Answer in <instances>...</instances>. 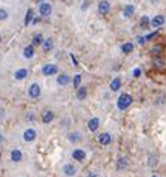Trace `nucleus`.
<instances>
[{
	"label": "nucleus",
	"mask_w": 166,
	"mask_h": 177,
	"mask_svg": "<svg viewBox=\"0 0 166 177\" xmlns=\"http://www.w3.org/2000/svg\"><path fill=\"white\" fill-rule=\"evenodd\" d=\"M132 102H133V98H132L130 95H127V93H123V95H120V98L117 99V107H118V110L124 111V110H127V108L132 105Z\"/></svg>",
	"instance_id": "1"
},
{
	"label": "nucleus",
	"mask_w": 166,
	"mask_h": 177,
	"mask_svg": "<svg viewBox=\"0 0 166 177\" xmlns=\"http://www.w3.org/2000/svg\"><path fill=\"white\" fill-rule=\"evenodd\" d=\"M29 96H30L32 99H36V98L41 96V87H39V84L33 83V84L29 86Z\"/></svg>",
	"instance_id": "2"
},
{
	"label": "nucleus",
	"mask_w": 166,
	"mask_h": 177,
	"mask_svg": "<svg viewBox=\"0 0 166 177\" xmlns=\"http://www.w3.org/2000/svg\"><path fill=\"white\" fill-rule=\"evenodd\" d=\"M36 137H38V134L35 129H32V128H29V129H26L24 134H23V138H24V141H27V143H32V141H35L36 140Z\"/></svg>",
	"instance_id": "3"
},
{
	"label": "nucleus",
	"mask_w": 166,
	"mask_h": 177,
	"mask_svg": "<svg viewBox=\"0 0 166 177\" xmlns=\"http://www.w3.org/2000/svg\"><path fill=\"white\" fill-rule=\"evenodd\" d=\"M85 150H83V149H75L74 152H72V158L77 161V162H84L85 161Z\"/></svg>",
	"instance_id": "4"
},
{
	"label": "nucleus",
	"mask_w": 166,
	"mask_h": 177,
	"mask_svg": "<svg viewBox=\"0 0 166 177\" xmlns=\"http://www.w3.org/2000/svg\"><path fill=\"white\" fill-rule=\"evenodd\" d=\"M77 167L75 165H72V164H66L64 167H63V174L67 177H74L75 174H77Z\"/></svg>",
	"instance_id": "5"
},
{
	"label": "nucleus",
	"mask_w": 166,
	"mask_h": 177,
	"mask_svg": "<svg viewBox=\"0 0 166 177\" xmlns=\"http://www.w3.org/2000/svg\"><path fill=\"white\" fill-rule=\"evenodd\" d=\"M54 113L51 111V110H45L43 113H42V123H45V125H49L52 120H54Z\"/></svg>",
	"instance_id": "6"
},
{
	"label": "nucleus",
	"mask_w": 166,
	"mask_h": 177,
	"mask_svg": "<svg viewBox=\"0 0 166 177\" xmlns=\"http://www.w3.org/2000/svg\"><path fill=\"white\" fill-rule=\"evenodd\" d=\"M67 140H69V143H72V144H78V143L83 141V134L81 132H70V134H67Z\"/></svg>",
	"instance_id": "7"
},
{
	"label": "nucleus",
	"mask_w": 166,
	"mask_h": 177,
	"mask_svg": "<svg viewBox=\"0 0 166 177\" xmlns=\"http://www.w3.org/2000/svg\"><path fill=\"white\" fill-rule=\"evenodd\" d=\"M109 9H111V6H109V3H108L106 0H102V2L99 3V6H97V11H99L100 15H106V14L109 12Z\"/></svg>",
	"instance_id": "8"
},
{
	"label": "nucleus",
	"mask_w": 166,
	"mask_h": 177,
	"mask_svg": "<svg viewBox=\"0 0 166 177\" xmlns=\"http://www.w3.org/2000/svg\"><path fill=\"white\" fill-rule=\"evenodd\" d=\"M57 72V66L55 65H45L43 68H42V74L43 75H46V77H49V75H54Z\"/></svg>",
	"instance_id": "9"
},
{
	"label": "nucleus",
	"mask_w": 166,
	"mask_h": 177,
	"mask_svg": "<svg viewBox=\"0 0 166 177\" xmlns=\"http://www.w3.org/2000/svg\"><path fill=\"white\" fill-rule=\"evenodd\" d=\"M51 11H52V8H51L49 3H41V5H39V12H41L42 17L51 15Z\"/></svg>",
	"instance_id": "10"
},
{
	"label": "nucleus",
	"mask_w": 166,
	"mask_h": 177,
	"mask_svg": "<svg viewBox=\"0 0 166 177\" xmlns=\"http://www.w3.org/2000/svg\"><path fill=\"white\" fill-rule=\"evenodd\" d=\"M97 141H99L102 146H108V144H111V135L108 132L100 134V135L97 137Z\"/></svg>",
	"instance_id": "11"
},
{
	"label": "nucleus",
	"mask_w": 166,
	"mask_h": 177,
	"mask_svg": "<svg viewBox=\"0 0 166 177\" xmlns=\"http://www.w3.org/2000/svg\"><path fill=\"white\" fill-rule=\"evenodd\" d=\"M69 83H70V77L67 74H60L57 77V84L58 86H67Z\"/></svg>",
	"instance_id": "12"
},
{
	"label": "nucleus",
	"mask_w": 166,
	"mask_h": 177,
	"mask_svg": "<svg viewBox=\"0 0 166 177\" xmlns=\"http://www.w3.org/2000/svg\"><path fill=\"white\" fill-rule=\"evenodd\" d=\"M99 125H100V120L97 119V117H93V119H90L88 120V129L91 131V132H94V131H97L99 129Z\"/></svg>",
	"instance_id": "13"
},
{
	"label": "nucleus",
	"mask_w": 166,
	"mask_h": 177,
	"mask_svg": "<svg viewBox=\"0 0 166 177\" xmlns=\"http://www.w3.org/2000/svg\"><path fill=\"white\" fill-rule=\"evenodd\" d=\"M163 23H165V17H163V15H156V17L150 21V24H151L153 27H160V26H163Z\"/></svg>",
	"instance_id": "14"
},
{
	"label": "nucleus",
	"mask_w": 166,
	"mask_h": 177,
	"mask_svg": "<svg viewBox=\"0 0 166 177\" xmlns=\"http://www.w3.org/2000/svg\"><path fill=\"white\" fill-rule=\"evenodd\" d=\"M11 159H12V162H20L23 159V152L20 149H14L11 152Z\"/></svg>",
	"instance_id": "15"
},
{
	"label": "nucleus",
	"mask_w": 166,
	"mask_h": 177,
	"mask_svg": "<svg viewBox=\"0 0 166 177\" xmlns=\"http://www.w3.org/2000/svg\"><path fill=\"white\" fill-rule=\"evenodd\" d=\"M41 47H42V50H43L45 53H46V51H51V50H52V47H54V41H52L51 38H46V39H43V41H42Z\"/></svg>",
	"instance_id": "16"
},
{
	"label": "nucleus",
	"mask_w": 166,
	"mask_h": 177,
	"mask_svg": "<svg viewBox=\"0 0 166 177\" xmlns=\"http://www.w3.org/2000/svg\"><path fill=\"white\" fill-rule=\"evenodd\" d=\"M127 165H129V162H127V159H126V158H118V159H117V164H115L117 170L123 171V170L127 168Z\"/></svg>",
	"instance_id": "17"
},
{
	"label": "nucleus",
	"mask_w": 166,
	"mask_h": 177,
	"mask_svg": "<svg viewBox=\"0 0 166 177\" xmlns=\"http://www.w3.org/2000/svg\"><path fill=\"white\" fill-rule=\"evenodd\" d=\"M153 65H154V68H157V69H162V68H165V59H163L162 56H156V57H154V62H153Z\"/></svg>",
	"instance_id": "18"
},
{
	"label": "nucleus",
	"mask_w": 166,
	"mask_h": 177,
	"mask_svg": "<svg viewBox=\"0 0 166 177\" xmlns=\"http://www.w3.org/2000/svg\"><path fill=\"white\" fill-rule=\"evenodd\" d=\"M27 75H29V71L27 69H18L14 77H15V80H26Z\"/></svg>",
	"instance_id": "19"
},
{
	"label": "nucleus",
	"mask_w": 166,
	"mask_h": 177,
	"mask_svg": "<svg viewBox=\"0 0 166 177\" xmlns=\"http://www.w3.org/2000/svg\"><path fill=\"white\" fill-rule=\"evenodd\" d=\"M23 54H24L26 59H32L33 54H35V47H33V45H27V47L24 48V53H23Z\"/></svg>",
	"instance_id": "20"
},
{
	"label": "nucleus",
	"mask_w": 166,
	"mask_h": 177,
	"mask_svg": "<svg viewBox=\"0 0 166 177\" xmlns=\"http://www.w3.org/2000/svg\"><path fill=\"white\" fill-rule=\"evenodd\" d=\"M133 14H135V6H133V5H127V6H124V9H123V15H124L126 18L132 17Z\"/></svg>",
	"instance_id": "21"
},
{
	"label": "nucleus",
	"mask_w": 166,
	"mask_h": 177,
	"mask_svg": "<svg viewBox=\"0 0 166 177\" xmlns=\"http://www.w3.org/2000/svg\"><path fill=\"white\" fill-rule=\"evenodd\" d=\"M162 53H163V45L162 44H157L154 45V47H151V54L156 57V56H162Z\"/></svg>",
	"instance_id": "22"
},
{
	"label": "nucleus",
	"mask_w": 166,
	"mask_h": 177,
	"mask_svg": "<svg viewBox=\"0 0 166 177\" xmlns=\"http://www.w3.org/2000/svg\"><path fill=\"white\" fill-rule=\"evenodd\" d=\"M85 96H87V87H80L77 88V98L80 99V101H84L85 99Z\"/></svg>",
	"instance_id": "23"
},
{
	"label": "nucleus",
	"mask_w": 166,
	"mask_h": 177,
	"mask_svg": "<svg viewBox=\"0 0 166 177\" xmlns=\"http://www.w3.org/2000/svg\"><path fill=\"white\" fill-rule=\"evenodd\" d=\"M120 87H121V80H120V78H115V80H112V81H111V86H109V88H111L112 92L120 90Z\"/></svg>",
	"instance_id": "24"
},
{
	"label": "nucleus",
	"mask_w": 166,
	"mask_h": 177,
	"mask_svg": "<svg viewBox=\"0 0 166 177\" xmlns=\"http://www.w3.org/2000/svg\"><path fill=\"white\" fill-rule=\"evenodd\" d=\"M121 51H123L124 54L132 53V51H133V44H132V42H126V44H123V47H121Z\"/></svg>",
	"instance_id": "25"
},
{
	"label": "nucleus",
	"mask_w": 166,
	"mask_h": 177,
	"mask_svg": "<svg viewBox=\"0 0 166 177\" xmlns=\"http://www.w3.org/2000/svg\"><path fill=\"white\" fill-rule=\"evenodd\" d=\"M139 26H141L142 29H147V27L150 26V18H148L147 15H144V17L139 20Z\"/></svg>",
	"instance_id": "26"
},
{
	"label": "nucleus",
	"mask_w": 166,
	"mask_h": 177,
	"mask_svg": "<svg viewBox=\"0 0 166 177\" xmlns=\"http://www.w3.org/2000/svg\"><path fill=\"white\" fill-rule=\"evenodd\" d=\"M32 20H33V11H32V9H29V11H27V15H26V21H24V24H26V26H29Z\"/></svg>",
	"instance_id": "27"
},
{
	"label": "nucleus",
	"mask_w": 166,
	"mask_h": 177,
	"mask_svg": "<svg viewBox=\"0 0 166 177\" xmlns=\"http://www.w3.org/2000/svg\"><path fill=\"white\" fill-rule=\"evenodd\" d=\"M42 41H43V36L42 35H35V38H33V47L35 45H41L42 44Z\"/></svg>",
	"instance_id": "28"
},
{
	"label": "nucleus",
	"mask_w": 166,
	"mask_h": 177,
	"mask_svg": "<svg viewBox=\"0 0 166 177\" xmlns=\"http://www.w3.org/2000/svg\"><path fill=\"white\" fill-rule=\"evenodd\" d=\"M80 84H81V75L80 74H77L75 77H74V87H80Z\"/></svg>",
	"instance_id": "29"
},
{
	"label": "nucleus",
	"mask_w": 166,
	"mask_h": 177,
	"mask_svg": "<svg viewBox=\"0 0 166 177\" xmlns=\"http://www.w3.org/2000/svg\"><path fill=\"white\" fill-rule=\"evenodd\" d=\"M8 18V12L5 11V9H0V21H3V20H6Z\"/></svg>",
	"instance_id": "30"
},
{
	"label": "nucleus",
	"mask_w": 166,
	"mask_h": 177,
	"mask_svg": "<svg viewBox=\"0 0 166 177\" xmlns=\"http://www.w3.org/2000/svg\"><path fill=\"white\" fill-rule=\"evenodd\" d=\"M157 35H159L157 32H154V33H150L148 36H145V41H151V39H153V38H156Z\"/></svg>",
	"instance_id": "31"
},
{
	"label": "nucleus",
	"mask_w": 166,
	"mask_h": 177,
	"mask_svg": "<svg viewBox=\"0 0 166 177\" xmlns=\"http://www.w3.org/2000/svg\"><path fill=\"white\" fill-rule=\"evenodd\" d=\"M87 177H99V174H97L96 171H90V173L87 174Z\"/></svg>",
	"instance_id": "32"
},
{
	"label": "nucleus",
	"mask_w": 166,
	"mask_h": 177,
	"mask_svg": "<svg viewBox=\"0 0 166 177\" xmlns=\"http://www.w3.org/2000/svg\"><path fill=\"white\" fill-rule=\"evenodd\" d=\"M139 75H141V69H138V68H136V69L133 71V77H139Z\"/></svg>",
	"instance_id": "33"
},
{
	"label": "nucleus",
	"mask_w": 166,
	"mask_h": 177,
	"mask_svg": "<svg viewBox=\"0 0 166 177\" xmlns=\"http://www.w3.org/2000/svg\"><path fill=\"white\" fill-rule=\"evenodd\" d=\"M144 42H145V38H142V36H139V38H138V44H144Z\"/></svg>",
	"instance_id": "34"
},
{
	"label": "nucleus",
	"mask_w": 166,
	"mask_h": 177,
	"mask_svg": "<svg viewBox=\"0 0 166 177\" xmlns=\"http://www.w3.org/2000/svg\"><path fill=\"white\" fill-rule=\"evenodd\" d=\"M27 119H29V120H33V119H35V114H33V113H29V114H27Z\"/></svg>",
	"instance_id": "35"
},
{
	"label": "nucleus",
	"mask_w": 166,
	"mask_h": 177,
	"mask_svg": "<svg viewBox=\"0 0 166 177\" xmlns=\"http://www.w3.org/2000/svg\"><path fill=\"white\" fill-rule=\"evenodd\" d=\"M70 59H72V62H74V66H77V65H78V62H77V59H75L72 54H70Z\"/></svg>",
	"instance_id": "36"
},
{
	"label": "nucleus",
	"mask_w": 166,
	"mask_h": 177,
	"mask_svg": "<svg viewBox=\"0 0 166 177\" xmlns=\"http://www.w3.org/2000/svg\"><path fill=\"white\" fill-rule=\"evenodd\" d=\"M3 116H5V113H3V110L0 108V117H3Z\"/></svg>",
	"instance_id": "37"
},
{
	"label": "nucleus",
	"mask_w": 166,
	"mask_h": 177,
	"mask_svg": "<svg viewBox=\"0 0 166 177\" xmlns=\"http://www.w3.org/2000/svg\"><path fill=\"white\" fill-rule=\"evenodd\" d=\"M2 141H3V135L0 134V143H2Z\"/></svg>",
	"instance_id": "38"
},
{
	"label": "nucleus",
	"mask_w": 166,
	"mask_h": 177,
	"mask_svg": "<svg viewBox=\"0 0 166 177\" xmlns=\"http://www.w3.org/2000/svg\"><path fill=\"white\" fill-rule=\"evenodd\" d=\"M0 41H2V38H0Z\"/></svg>",
	"instance_id": "39"
},
{
	"label": "nucleus",
	"mask_w": 166,
	"mask_h": 177,
	"mask_svg": "<svg viewBox=\"0 0 166 177\" xmlns=\"http://www.w3.org/2000/svg\"><path fill=\"white\" fill-rule=\"evenodd\" d=\"M153 177H156V176H153Z\"/></svg>",
	"instance_id": "40"
}]
</instances>
